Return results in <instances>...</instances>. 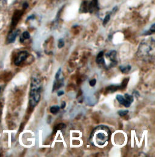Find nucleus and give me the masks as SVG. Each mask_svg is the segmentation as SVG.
I'll use <instances>...</instances> for the list:
<instances>
[{
    "label": "nucleus",
    "mask_w": 155,
    "mask_h": 157,
    "mask_svg": "<svg viewBox=\"0 0 155 157\" xmlns=\"http://www.w3.org/2000/svg\"><path fill=\"white\" fill-rule=\"evenodd\" d=\"M99 9L98 0H92L91 2H88L87 12L93 13Z\"/></svg>",
    "instance_id": "obj_6"
},
{
    "label": "nucleus",
    "mask_w": 155,
    "mask_h": 157,
    "mask_svg": "<svg viewBox=\"0 0 155 157\" xmlns=\"http://www.w3.org/2000/svg\"><path fill=\"white\" fill-rule=\"evenodd\" d=\"M1 86H0V93H1Z\"/></svg>",
    "instance_id": "obj_26"
},
{
    "label": "nucleus",
    "mask_w": 155,
    "mask_h": 157,
    "mask_svg": "<svg viewBox=\"0 0 155 157\" xmlns=\"http://www.w3.org/2000/svg\"><path fill=\"white\" fill-rule=\"evenodd\" d=\"M155 24H153L152 27H150V30H149V32H150V34H152L153 33H155Z\"/></svg>",
    "instance_id": "obj_21"
},
{
    "label": "nucleus",
    "mask_w": 155,
    "mask_h": 157,
    "mask_svg": "<svg viewBox=\"0 0 155 157\" xmlns=\"http://www.w3.org/2000/svg\"><path fill=\"white\" fill-rule=\"evenodd\" d=\"M116 99H117V101L121 105H122L125 107H127V108H129L130 106V105L132 104L130 102H129L128 100H127L122 95H119V94L117 95L116 96Z\"/></svg>",
    "instance_id": "obj_8"
},
{
    "label": "nucleus",
    "mask_w": 155,
    "mask_h": 157,
    "mask_svg": "<svg viewBox=\"0 0 155 157\" xmlns=\"http://www.w3.org/2000/svg\"><path fill=\"white\" fill-rule=\"evenodd\" d=\"M119 89V86H115V85H112V86H109L108 88H107V91H110V92H112V93H113V92H115L117 90Z\"/></svg>",
    "instance_id": "obj_13"
},
{
    "label": "nucleus",
    "mask_w": 155,
    "mask_h": 157,
    "mask_svg": "<svg viewBox=\"0 0 155 157\" xmlns=\"http://www.w3.org/2000/svg\"><path fill=\"white\" fill-rule=\"evenodd\" d=\"M28 7H29L28 4H27V2H24V4H23V9L25 10V9H26Z\"/></svg>",
    "instance_id": "obj_22"
},
{
    "label": "nucleus",
    "mask_w": 155,
    "mask_h": 157,
    "mask_svg": "<svg viewBox=\"0 0 155 157\" xmlns=\"http://www.w3.org/2000/svg\"><path fill=\"white\" fill-rule=\"evenodd\" d=\"M7 0H0V12L4 9L6 4H7Z\"/></svg>",
    "instance_id": "obj_14"
},
{
    "label": "nucleus",
    "mask_w": 155,
    "mask_h": 157,
    "mask_svg": "<svg viewBox=\"0 0 155 157\" xmlns=\"http://www.w3.org/2000/svg\"><path fill=\"white\" fill-rule=\"evenodd\" d=\"M61 68H60L57 71V73H56L55 75V79L56 80H58V78H59V76L61 75Z\"/></svg>",
    "instance_id": "obj_20"
},
{
    "label": "nucleus",
    "mask_w": 155,
    "mask_h": 157,
    "mask_svg": "<svg viewBox=\"0 0 155 157\" xmlns=\"http://www.w3.org/2000/svg\"><path fill=\"white\" fill-rule=\"evenodd\" d=\"M64 46V40L63 39H59L58 47L59 48H62Z\"/></svg>",
    "instance_id": "obj_17"
},
{
    "label": "nucleus",
    "mask_w": 155,
    "mask_h": 157,
    "mask_svg": "<svg viewBox=\"0 0 155 157\" xmlns=\"http://www.w3.org/2000/svg\"><path fill=\"white\" fill-rule=\"evenodd\" d=\"M29 54L27 51H22L20 52L17 56H16V58H15L14 60V64L16 66H19L21 65V63L25 61L27 58H28Z\"/></svg>",
    "instance_id": "obj_3"
},
{
    "label": "nucleus",
    "mask_w": 155,
    "mask_h": 157,
    "mask_svg": "<svg viewBox=\"0 0 155 157\" xmlns=\"http://www.w3.org/2000/svg\"><path fill=\"white\" fill-rule=\"evenodd\" d=\"M66 102L65 101H62V104H61V109H64L65 107H66Z\"/></svg>",
    "instance_id": "obj_23"
},
{
    "label": "nucleus",
    "mask_w": 155,
    "mask_h": 157,
    "mask_svg": "<svg viewBox=\"0 0 155 157\" xmlns=\"http://www.w3.org/2000/svg\"><path fill=\"white\" fill-rule=\"evenodd\" d=\"M30 38V35L29 32L27 31H26L22 33L21 38H20V41H21V42H24V41L25 40L29 39Z\"/></svg>",
    "instance_id": "obj_9"
},
{
    "label": "nucleus",
    "mask_w": 155,
    "mask_h": 157,
    "mask_svg": "<svg viewBox=\"0 0 155 157\" xmlns=\"http://www.w3.org/2000/svg\"><path fill=\"white\" fill-rule=\"evenodd\" d=\"M64 94V92L63 91H58V96H61L63 95Z\"/></svg>",
    "instance_id": "obj_24"
},
{
    "label": "nucleus",
    "mask_w": 155,
    "mask_h": 157,
    "mask_svg": "<svg viewBox=\"0 0 155 157\" xmlns=\"http://www.w3.org/2000/svg\"><path fill=\"white\" fill-rule=\"evenodd\" d=\"M50 113H51L52 114H56L58 113V112H59V107L58 106H57V105L53 106H52V107L50 108Z\"/></svg>",
    "instance_id": "obj_11"
},
{
    "label": "nucleus",
    "mask_w": 155,
    "mask_h": 157,
    "mask_svg": "<svg viewBox=\"0 0 155 157\" xmlns=\"http://www.w3.org/2000/svg\"><path fill=\"white\" fill-rule=\"evenodd\" d=\"M110 14H107L105 17L104 19L103 20V25L105 26L109 22V21H110Z\"/></svg>",
    "instance_id": "obj_15"
},
{
    "label": "nucleus",
    "mask_w": 155,
    "mask_h": 157,
    "mask_svg": "<svg viewBox=\"0 0 155 157\" xmlns=\"http://www.w3.org/2000/svg\"><path fill=\"white\" fill-rule=\"evenodd\" d=\"M132 68V67L129 65H125V66H123V65H121L119 67V69L123 73H129L130 70Z\"/></svg>",
    "instance_id": "obj_10"
},
{
    "label": "nucleus",
    "mask_w": 155,
    "mask_h": 157,
    "mask_svg": "<svg viewBox=\"0 0 155 157\" xmlns=\"http://www.w3.org/2000/svg\"><path fill=\"white\" fill-rule=\"evenodd\" d=\"M19 33H20V30L19 29L12 30L7 36V39H6L7 44H9L14 43L17 37L19 35Z\"/></svg>",
    "instance_id": "obj_4"
},
{
    "label": "nucleus",
    "mask_w": 155,
    "mask_h": 157,
    "mask_svg": "<svg viewBox=\"0 0 155 157\" xmlns=\"http://www.w3.org/2000/svg\"><path fill=\"white\" fill-rule=\"evenodd\" d=\"M116 55H117V52L115 50H112L108 52L107 53H106L105 55L106 58H107L111 61V63L109 65L110 67H113L117 64V61L116 60Z\"/></svg>",
    "instance_id": "obj_5"
},
{
    "label": "nucleus",
    "mask_w": 155,
    "mask_h": 157,
    "mask_svg": "<svg viewBox=\"0 0 155 157\" xmlns=\"http://www.w3.org/2000/svg\"><path fill=\"white\" fill-rule=\"evenodd\" d=\"M117 113L120 116H126L129 113V111L128 110H122V111H118Z\"/></svg>",
    "instance_id": "obj_18"
},
{
    "label": "nucleus",
    "mask_w": 155,
    "mask_h": 157,
    "mask_svg": "<svg viewBox=\"0 0 155 157\" xmlns=\"http://www.w3.org/2000/svg\"><path fill=\"white\" fill-rule=\"evenodd\" d=\"M22 15V12L20 10H17L15 12V13L14 15V17L12 18V26L13 27H15L16 25L18 24L21 17Z\"/></svg>",
    "instance_id": "obj_7"
},
{
    "label": "nucleus",
    "mask_w": 155,
    "mask_h": 157,
    "mask_svg": "<svg viewBox=\"0 0 155 157\" xmlns=\"http://www.w3.org/2000/svg\"><path fill=\"white\" fill-rule=\"evenodd\" d=\"M35 18V16L34 15H32L30 17L28 18V20H31V19H34Z\"/></svg>",
    "instance_id": "obj_25"
},
{
    "label": "nucleus",
    "mask_w": 155,
    "mask_h": 157,
    "mask_svg": "<svg viewBox=\"0 0 155 157\" xmlns=\"http://www.w3.org/2000/svg\"><path fill=\"white\" fill-rule=\"evenodd\" d=\"M41 81L38 75L33 76L31 79L29 93V103L31 106L35 107L38 103L41 98Z\"/></svg>",
    "instance_id": "obj_2"
},
{
    "label": "nucleus",
    "mask_w": 155,
    "mask_h": 157,
    "mask_svg": "<svg viewBox=\"0 0 155 157\" xmlns=\"http://www.w3.org/2000/svg\"><path fill=\"white\" fill-rule=\"evenodd\" d=\"M125 98L127 100H128L129 102H130L131 103H132V102L134 100L133 97L132 96H130V95L128 94H125Z\"/></svg>",
    "instance_id": "obj_16"
},
{
    "label": "nucleus",
    "mask_w": 155,
    "mask_h": 157,
    "mask_svg": "<svg viewBox=\"0 0 155 157\" xmlns=\"http://www.w3.org/2000/svg\"><path fill=\"white\" fill-rule=\"evenodd\" d=\"M97 83V80L95 78L94 79H92L91 80L90 82H89V84L91 86H94Z\"/></svg>",
    "instance_id": "obj_19"
},
{
    "label": "nucleus",
    "mask_w": 155,
    "mask_h": 157,
    "mask_svg": "<svg viewBox=\"0 0 155 157\" xmlns=\"http://www.w3.org/2000/svg\"><path fill=\"white\" fill-rule=\"evenodd\" d=\"M129 80V78H124V80L122 81L121 86H119V89H121V90H124V88H126V86L128 83V82Z\"/></svg>",
    "instance_id": "obj_12"
},
{
    "label": "nucleus",
    "mask_w": 155,
    "mask_h": 157,
    "mask_svg": "<svg viewBox=\"0 0 155 157\" xmlns=\"http://www.w3.org/2000/svg\"><path fill=\"white\" fill-rule=\"evenodd\" d=\"M111 132L109 128L104 125L98 126L92 131L90 141L92 144L95 146H103L109 140Z\"/></svg>",
    "instance_id": "obj_1"
}]
</instances>
